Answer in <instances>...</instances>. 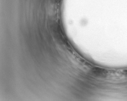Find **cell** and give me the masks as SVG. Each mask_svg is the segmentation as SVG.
<instances>
[{"label":"cell","instance_id":"6da1fadb","mask_svg":"<svg viewBox=\"0 0 127 101\" xmlns=\"http://www.w3.org/2000/svg\"><path fill=\"white\" fill-rule=\"evenodd\" d=\"M108 76L110 79L114 80H124L127 79V69L109 71Z\"/></svg>","mask_w":127,"mask_h":101}]
</instances>
